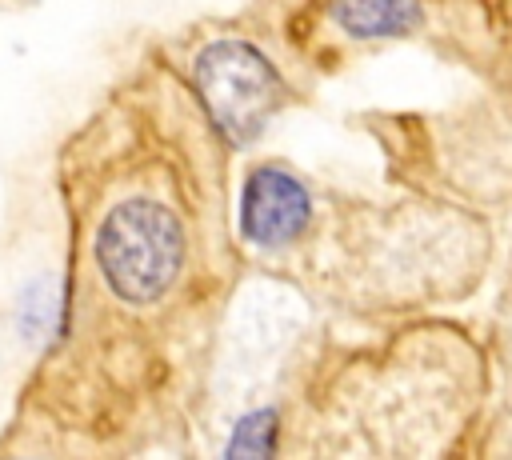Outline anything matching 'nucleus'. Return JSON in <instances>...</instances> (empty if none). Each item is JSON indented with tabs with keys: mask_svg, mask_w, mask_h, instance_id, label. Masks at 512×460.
Listing matches in <instances>:
<instances>
[{
	"mask_svg": "<svg viewBox=\"0 0 512 460\" xmlns=\"http://www.w3.org/2000/svg\"><path fill=\"white\" fill-rule=\"evenodd\" d=\"M272 448H276V408H256L236 420L224 452L228 456H272Z\"/></svg>",
	"mask_w": 512,
	"mask_h": 460,
	"instance_id": "obj_5",
	"label": "nucleus"
},
{
	"mask_svg": "<svg viewBox=\"0 0 512 460\" xmlns=\"http://www.w3.org/2000/svg\"><path fill=\"white\" fill-rule=\"evenodd\" d=\"M192 84L220 136L232 144H252L284 100L276 68L248 40H212L192 64Z\"/></svg>",
	"mask_w": 512,
	"mask_h": 460,
	"instance_id": "obj_2",
	"label": "nucleus"
},
{
	"mask_svg": "<svg viewBox=\"0 0 512 460\" xmlns=\"http://www.w3.org/2000/svg\"><path fill=\"white\" fill-rule=\"evenodd\" d=\"M312 220L308 188L280 164H260L244 180L240 196V232L256 248H280L296 240Z\"/></svg>",
	"mask_w": 512,
	"mask_h": 460,
	"instance_id": "obj_3",
	"label": "nucleus"
},
{
	"mask_svg": "<svg viewBox=\"0 0 512 460\" xmlns=\"http://www.w3.org/2000/svg\"><path fill=\"white\" fill-rule=\"evenodd\" d=\"M328 16L352 40H396L420 24V0H328Z\"/></svg>",
	"mask_w": 512,
	"mask_h": 460,
	"instance_id": "obj_4",
	"label": "nucleus"
},
{
	"mask_svg": "<svg viewBox=\"0 0 512 460\" xmlns=\"http://www.w3.org/2000/svg\"><path fill=\"white\" fill-rule=\"evenodd\" d=\"M96 268L124 304L160 300L184 264V228L156 200H120L96 228Z\"/></svg>",
	"mask_w": 512,
	"mask_h": 460,
	"instance_id": "obj_1",
	"label": "nucleus"
}]
</instances>
